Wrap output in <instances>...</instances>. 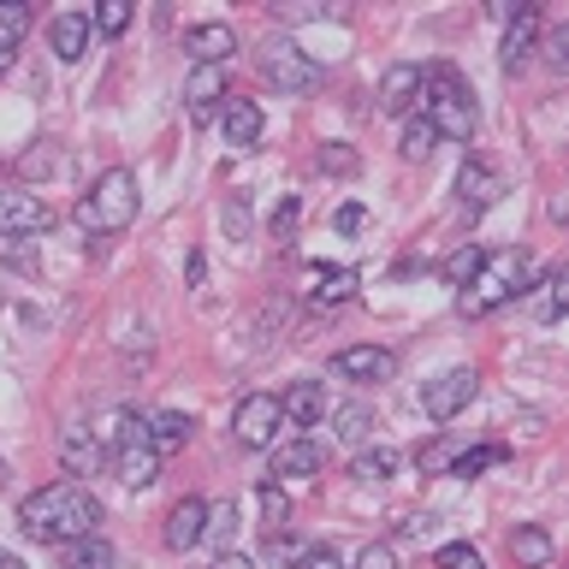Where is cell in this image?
<instances>
[{"mask_svg": "<svg viewBox=\"0 0 569 569\" xmlns=\"http://www.w3.org/2000/svg\"><path fill=\"white\" fill-rule=\"evenodd\" d=\"M220 101H231L226 66H196L190 83H184V113H190V124H208L213 113H220Z\"/></svg>", "mask_w": 569, "mask_h": 569, "instance_id": "cell-11", "label": "cell"}, {"mask_svg": "<svg viewBox=\"0 0 569 569\" xmlns=\"http://www.w3.org/2000/svg\"><path fill=\"white\" fill-rule=\"evenodd\" d=\"M0 569H24V558H12V551H0Z\"/></svg>", "mask_w": 569, "mask_h": 569, "instance_id": "cell-49", "label": "cell"}, {"mask_svg": "<svg viewBox=\"0 0 569 569\" xmlns=\"http://www.w3.org/2000/svg\"><path fill=\"white\" fill-rule=\"evenodd\" d=\"M53 231V208L24 184H0V238H42Z\"/></svg>", "mask_w": 569, "mask_h": 569, "instance_id": "cell-8", "label": "cell"}, {"mask_svg": "<svg viewBox=\"0 0 569 569\" xmlns=\"http://www.w3.org/2000/svg\"><path fill=\"white\" fill-rule=\"evenodd\" d=\"M261 131H267V119H261L256 101H243V96L226 101V142H231V149H256Z\"/></svg>", "mask_w": 569, "mask_h": 569, "instance_id": "cell-25", "label": "cell"}, {"mask_svg": "<svg viewBox=\"0 0 569 569\" xmlns=\"http://www.w3.org/2000/svg\"><path fill=\"white\" fill-rule=\"evenodd\" d=\"M202 540L220 546V551H231V540H238V498H220V505H208Z\"/></svg>", "mask_w": 569, "mask_h": 569, "instance_id": "cell-28", "label": "cell"}, {"mask_svg": "<svg viewBox=\"0 0 569 569\" xmlns=\"http://www.w3.org/2000/svg\"><path fill=\"white\" fill-rule=\"evenodd\" d=\"M202 522H208V505H202V498H178V505L167 510V522H160V546L184 558V551L202 546Z\"/></svg>", "mask_w": 569, "mask_h": 569, "instance_id": "cell-12", "label": "cell"}, {"mask_svg": "<svg viewBox=\"0 0 569 569\" xmlns=\"http://www.w3.org/2000/svg\"><path fill=\"white\" fill-rule=\"evenodd\" d=\"M398 149H403V160H409V167H421V160H427V154L439 149V131H433V124H427V119L416 113V107H409V113H403Z\"/></svg>", "mask_w": 569, "mask_h": 569, "instance_id": "cell-26", "label": "cell"}, {"mask_svg": "<svg viewBox=\"0 0 569 569\" xmlns=\"http://www.w3.org/2000/svg\"><path fill=\"white\" fill-rule=\"evenodd\" d=\"M416 96H421V66H409V60L386 66V78H380V113L403 119L409 107H416Z\"/></svg>", "mask_w": 569, "mask_h": 569, "instance_id": "cell-18", "label": "cell"}, {"mask_svg": "<svg viewBox=\"0 0 569 569\" xmlns=\"http://www.w3.org/2000/svg\"><path fill=\"white\" fill-rule=\"evenodd\" d=\"M332 373H338V380H356V386H380V380L398 373V350H386V345H350V350L332 356Z\"/></svg>", "mask_w": 569, "mask_h": 569, "instance_id": "cell-10", "label": "cell"}, {"mask_svg": "<svg viewBox=\"0 0 569 569\" xmlns=\"http://www.w3.org/2000/svg\"><path fill=\"white\" fill-rule=\"evenodd\" d=\"M113 469H119V480L131 492H149L154 480H160V457H154V445L142 439V445H119L113 451Z\"/></svg>", "mask_w": 569, "mask_h": 569, "instance_id": "cell-19", "label": "cell"}, {"mask_svg": "<svg viewBox=\"0 0 569 569\" xmlns=\"http://www.w3.org/2000/svg\"><path fill=\"white\" fill-rule=\"evenodd\" d=\"M551 551H558V546H551V533H546V528H533V522L510 533V558L522 563V569H546V563H551Z\"/></svg>", "mask_w": 569, "mask_h": 569, "instance_id": "cell-27", "label": "cell"}, {"mask_svg": "<svg viewBox=\"0 0 569 569\" xmlns=\"http://www.w3.org/2000/svg\"><path fill=\"white\" fill-rule=\"evenodd\" d=\"M439 569H487V558H480L475 546H439Z\"/></svg>", "mask_w": 569, "mask_h": 569, "instance_id": "cell-39", "label": "cell"}, {"mask_svg": "<svg viewBox=\"0 0 569 569\" xmlns=\"http://www.w3.org/2000/svg\"><path fill=\"white\" fill-rule=\"evenodd\" d=\"M320 462H327V451L315 439H284L273 451V480H309L320 475Z\"/></svg>", "mask_w": 569, "mask_h": 569, "instance_id": "cell-21", "label": "cell"}, {"mask_svg": "<svg viewBox=\"0 0 569 569\" xmlns=\"http://www.w3.org/2000/svg\"><path fill=\"white\" fill-rule=\"evenodd\" d=\"M184 53L196 66H226L231 53H238V30L220 24V18H208V24H190L184 30Z\"/></svg>", "mask_w": 569, "mask_h": 569, "instance_id": "cell-14", "label": "cell"}, {"mask_svg": "<svg viewBox=\"0 0 569 569\" xmlns=\"http://www.w3.org/2000/svg\"><path fill=\"white\" fill-rule=\"evenodd\" d=\"M131 0H101V7H96V18H89V30H101V36H124V30H131Z\"/></svg>", "mask_w": 569, "mask_h": 569, "instance_id": "cell-36", "label": "cell"}, {"mask_svg": "<svg viewBox=\"0 0 569 569\" xmlns=\"http://www.w3.org/2000/svg\"><path fill=\"white\" fill-rule=\"evenodd\" d=\"M279 416L291 427H315L320 416H327V391H320L315 380H291V386H284V398H279Z\"/></svg>", "mask_w": 569, "mask_h": 569, "instance_id": "cell-22", "label": "cell"}, {"mask_svg": "<svg viewBox=\"0 0 569 569\" xmlns=\"http://www.w3.org/2000/svg\"><path fill=\"white\" fill-rule=\"evenodd\" d=\"M356 167H362V160H356V154L345 149V142H327V149L315 154V172H338V178H350Z\"/></svg>", "mask_w": 569, "mask_h": 569, "instance_id": "cell-37", "label": "cell"}, {"mask_svg": "<svg viewBox=\"0 0 569 569\" xmlns=\"http://www.w3.org/2000/svg\"><path fill=\"white\" fill-rule=\"evenodd\" d=\"M475 391H480V373H475V368H445L439 380L421 386L427 421H451V416H462V409L475 403Z\"/></svg>", "mask_w": 569, "mask_h": 569, "instance_id": "cell-9", "label": "cell"}, {"mask_svg": "<svg viewBox=\"0 0 569 569\" xmlns=\"http://www.w3.org/2000/svg\"><path fill=\"white\" fill-rule=\"evenodd\" d=\"M302 291H309L315 309H345L356 297V267H309V273H302Z\"/></svg>", "mask_w": 569, "mask_h": 569, "instance_id": "cell-17", "label": "cell"}, {"mask_svg": "<svg viewBox=\"0 0 569 569\" xmlns=\"http://www.w3.org/2000/svg\"><path fill=\"white\" fill-rule=\"evenodd\" d=\"M522 309H528L533 327H551V320H563V309H569V273H563V267H551L540 284H528V291H522Z\"/></svg>", "mask_w": 569, "mask_h": 569, "instance_id": "cell-15", "label": "cell"}, {"mask_svg": "<svg viewBox=\"0 0 569 569\" xmlns=\"http://www.w3.org/2000/svg\"><path fill=\"white\" fill-rule=\"evenodd\" d=\"M279 398L273 391H249V398H238V409H231V439L243 445V451H267V445L279 439Z\"/></svg>", "mask_w": 569, "mask_h": 569, "instance_id": "cell-6", "label": "cell"}, {"mask_svg": "<svg viewBox=\"0 0 569 569\" xmlns=\"http://www.w3.org/2000/svg\"><path fill=\"white\" fill-rule=\"evenodd\" d=\"M0 480H7V462H0Z\"/></svg>", "mask_w": 569, "mask_h": 569, "instance_id": "cell-50", "label": "cell"}, {"mask_svg": "<svg viewBox=\"0 0 569 569\" xmlns=\"http://www.w3.org/2000/svg\"><path fill=\"white\" fill-rule=\"evenodd\" d=\"M267 546H273V558H279L284 569H297L302 558H309V546H302V540H291V528H284L279 540H267Z\"/></svg>", "mask_w": 569, "mask_h": 569, "instance_id": "cell-42", "label": "cell"}, {"mask_svg": "<svg viewBox=\"0 0 569 569\" xmlns=\"http://www.w3.org/2000/svg\"><path fill=\"white\" fill-rule=\"evenodd\" d=\"M510 451H505V445H469V451H462L457 457V480H475V475H487V469H498V462H505Z\"/></svg>", "mask_w": 569, "mask_h": 569, "instance_id": "cell-34", "label": "cell"}, {"mask_svg": "<svg viewBox=\"0 0 569 569\" xmlns=\"http://www.w3.org/2000/svg\"><path fill=\"white\" fill-rule=\"evenodd\" d=\"M196 433V416H184V409H154L149 416V445H154V457L167 462L172 451H184Z\"/></svg>", "mask_w": 569, "mask_h": 569, "instance_id": "cell-20", "label": "cell"}, {"mask_svg": "<svg viewBox=\"0 0 569 569\" xmlns=\"http://www.w3.org/2000/svg\"><path fill=\"white\" fill-rule=\"evenodd\" d=\"M60 569H113V546H107L101 533H89V540L66 546V563Z\"/></svg>", "mask_w": 569, "mask_h": 569, "instance_id": "cell-33", "label": "cell"}, {"mask_svg": "<svg viewBox=\"0 0 569 569\" xmlns=\"http://www.w3.org/2000/svg\"><path fill=\"white\" fill-rule=\"evenodd\" d=\"M184 279H190V291H196V284H202V279H208V261H202V256H196V249H190V261H184Z\"/></svg>", "mask_w": 569, "mask_h": 569, "instance_id": "cell-47", "label": "cell"}, {"mask_svg": "<svg viewBox=\"0 0 569 569\" xmlns=\"http://www.w3.org/2000/svg\"><path fill=\"white\" fill-rule=\"evenodd\" d=\"M368 433H373V416H368L362 403H345V409L332 416V439H345V445H362Z\"/></svg>", "mask_w": 569, "mask_h": 569, "instance_id": "cell-35", "label": "cell"}, {"mask_svg": "<svg viewBox=\"0 0 569 569\" xmlns=\"http://www.w3.org/2000/svg\"><path fill=\"white\" fill-rule=\"evenodd\" d=\"M89 36H96V30H89V12H60L48 24V42H53V53H60L66 66H78L89 53Z\"/></svg>", "mask_w": 569, "mask_h": 569, "instance_id": "cell-23", "label": "cell"}, {"mask_svg": "<svg viewBox=\"0 0 569 569\" xmlns=\"http://www.w3.org/2000/svg\"><path fill=\"white\" fill-rule=\"evenodd\" d=\"M540 30H546V12L540 7H516L510 0V18H505V42H498V66L505 78H522L533 48H540Z\"/></svg>", "mask_w": 569, "mask_h": 569, "instance_id": "cell-7", "label": "cell"}, {"mask_svg": "<svg viewBox=\"0 0 569 569\" xmlns=\"http://www.w3.org/2000/svg\"><path fill=\"white\" fill-rule=\"evenodd\" d=\"M350 475L368 480V487H380V480L398 475V451H391V445H373V451H362V457L350 462Z\"/></svg>", "mask_w": 569, "mask_h": 569, "instance_id": "cell-29", "label": "cell"}, {"mask_svg": "<svg viewBox=\"0 0 569 569\" xmlns=\"http://www.w3.org/2000/svg\"><path fill=\"white\" fill-rule=\"evenodd\" d=\"M30 24H36L30 0H0V71H7V66H12V53L24 48Z\"/></svg>", "mask_w": 569, "mask_h": 569, "instance_id": "cell-24", "label": "cell"}, {"mask_svg": "<svg viewBox=\"0 0 569 569\" xmlns=\"http://www.w3.org/2000/svg\"><path fill=\"white\" fill-rule=\"evenodd\" d=\"M416 113L445 137H475V96H469V83L457 78V66H427L421 71V96H416Z\"/></svg>", "mask_w": 569, "mask_h": 569, "instance_id": "cell-3", "label": "cell"}, {"mask_svg": "<svg viewBox=\"0 0 569 569\" xmlns=\"http://www.w3.org/2000/svg\"><path fill=\"white\" fill-rule=\"evenodd\" d=\"M297 569H350V563H345V558H338V551H332V546H315V551H309V558H302Z\"/></svg>", "mask_w": 569, "mask_h": 569, "instance_id": "cell-46", "label": "cell"}, {"mask_svg": "<svg viewBox=\"0 0 569 569\" xmlns=\"http://www.w3.org/2000/svg\"><path fill=\"white\" fill-rule=\"evenodd\" d=\"M220 226L231 231V238H243V231H249V208H243V202H226V208H220Z\"/></svg>", "mask_w": 569, "mask_h": 569, "instance_id": "cell-45", "label": "cell"}, {"mask_svg": "<svg viewBox=\"0 0 569 569\" xmlns=\"http://www.w3.org/2000/svg\"><path fill=\"white\" fill-rule=\"evenodd\" d=\"M42 149H48V154H30V160H24V172H30V178H36V172H60V167H66V154L53 149V142H42Z\"/></svg>", "mask_w": 569, "mask_h": 569, "instance_id": "cell-43", "label": "cell"}, {"mask_svg": "<svg viewBox=\"0 0 569 569\" xmlns=\"http://www.w3.org/2000/svg\"><path fill=\"white\" fill-rule=\"evenodd\" d=\"M137 220V172L131 167H107L96 172V184L78 196V226L89 238H113Z\"/></svg>", "mask_w": 569, "mask_h": 569, "instance_id": "cell-4", "label": "cell"}, {"mask_svg": "<svg viewBox=\"0 0 569 569\" xmlns=\"http://www.w3.org/2000/svg\"><path fill=\"white\" fill-rule=\"evenodd\" d=\"M256 498H261V533H267V540H279L284 522H291V498H284L273 480H267V487H256Z\"/></svg>", "mask_w": 569, "mask_h": 569, "instance_id": "cell-31", "label": "cell"}, {"mask_svg": "<svg viewBox=\"0 0 569 569\" xmlns=\"http://www.w3.org/2000/svg\"><path fill=\"white\" fill-rule=\"evenodd\" d=\"M18 528L42 546H78L101 528V505L78 487V480H53V487H36L24 505H18Z\"/></svg>", "mask_w": 569, "mask_h": 569, "instance_id": "cell-1", "label": "cell"}, {"mask_svg": "<svg viewBox=\"0 0 569 569\" xmlns=\"http://www.w3.org/2000/svg\"><path fill=\"white\" fill-rule=\"evenodd\" d=\"M297 220H302V202H297V196H284V202H279V213H273V238H279V243H291Z\"/></svg>", "mask_w": 569, "mask_h": 569, "instance_id": "cell-40", "label": "cell"}, {"mask_svg": "<svg viewBox=\"0 0 569 569\" xmlns=\"http://www.w3.org/2000/svg\"><path fill=\"white\" fill-rule=\"evenodd\" d=\"M332 226H338V231H368V208H356V202H345V208L332 213Z\"/></svg>", "mask_w": 569, "mask_h": 569, "instance_id": "cell-44", "label": "cell"}, {"mask_svg": "<svg viewBox=\"0 0 569 569\" xmlns=\"http://www.w3.org/2000/svg\"><path fill=\"white\" fill-rule=\"evenodd\" d=\"M213 569H256V563H249L243 551H220V558H213Z\"/></svg>", "mask_w": 569, "mask_h": 569, "instance_id": "cell-48", "label": "cell"}, {"mask_svg": "<svg viewBox=\"0 0 569 569\" xmlns=\"http://www.w3.org/2000/svg\"><path fill=\"white\" fill-rule=\"evenodd\" d=\"M480 261H487V249H480V243H457L451 256H445L439 273H445V284H457V291H462V284L480 273Z\"/></svg>", "mask_w": 569, "mask_h": 569, "instance_id": "cell-30", "label": "cell"}, {"mask_svg": "<svg viewBox=\"0 0 569 569\" xmlns=\"http://www.w3.org/2000/svg\"><path fill=\"white\" fill-rule=\"evenodd\" d=\"M528 291V256L522 249H487V261H480V273L457 291V315L462 320H480V315H492V309H505V302H516Z\"/></svg>", "mask_w": 569, "mask_h": 569, "instance_id": "cell-2", "label": "cell"}, {"mask_svg": "<svg viewBox=\"0 0 569 569\" xmlns=\"http://www.w3.org/2000/svg\"><path fill=\"white\" fill-rule=\"evenodd\" d=\"M60 462H66V475H71V480H96L113 457H107V451H101V439L78 421V427H66V433H60Z\"/></svg>", "mask_w": 569, "mask_h": 569, "instance_id": "cell-13", "label": "cell"}, {"mask_svg": "<svg viewBox=\"0 0 569 569\" xmlns=\"http://www.w3.org/2000/svg\"><path fill=\"white\" fill-rule=\"evenodd\" d=\"M350 569H398V551H391L386 540H373V546H362V558H356Z\"/></svg>", "mask_w": 569, "mask_h": 569, "instance_id": "cell-41", "label": "cell"}, {"mask_svg": "<svg viewBox=\"0 0 569 569\" xmlns=\"http://www.w3.org/2000/svg\"><path fill=\"white\" fill-rule=\"evenodd\" d=\"M256 60H261V78L273 83V89H284V96H315V89L327 83L320 60H315V53H302L291 36H267Z\"/></svg>", "mask_w": 569, "mask_h": 569, "instance_id": "cell-5", "label": "cell"}, {"mask_svg": "<svg viewBox=\"0 0 569 569\" xmlns=\"http://www.w3.org/2000/svg\"><path fill=\"white\" fill-rule=\"evenodd\" d=\"M457 196H462V213H487L498 196H505V178H498L487 160H462V172H457Z\"/></svg>", "mask_w": 569, "mask_h": 569, "instance_id": "cell-16", "label": "cell"}, {"mask_svg": "<svg viewBox=\"0 0 569 569\" xmlns=\"http://www.w3.org/2000/svg\"><path fill=\"white\" fill-rule=\"evenodd\" d=\"M0 261L18 267V273H36V249H30V238H0Z\"/></svg>", "mask_w": 569, "mask_h": 569, "instance_id": "cell-38", "label": "cell"}, {"mask_svg": "<svg viewBox=\"0 0 569 569\" xmlns=\"http://www.w3.org/2000/svg\"><path fill=\"white\" fill-rule=\"evenodd\" d=\"M462 451H469L462 439H433V445H421V451H416V469L421 475H451Z\"/></svg>", "mask_w": 569, "mask_h": 569, "instance_id": "cell-32", "label": "cell"}]
</instances>
